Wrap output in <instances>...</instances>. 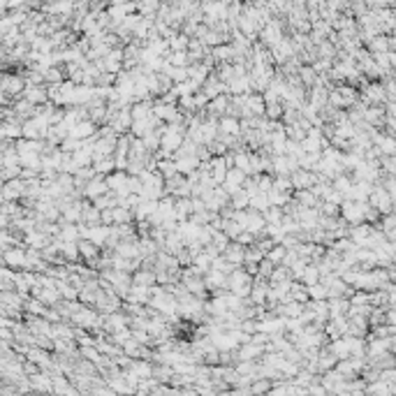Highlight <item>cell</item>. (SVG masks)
<instances>
[{
  "label": "cell",
  "instance_id": "cell-1",
  "mask_svg": "<svg viewBox=\"0 0 396 396\" xmlns=\"http://www.w3.org/2000/svg\"><path fill=\"white\" fill-rule=\"evenodd\" d=\"M253 280L255 278H253L243 266H239L234 274H229V292L237 294V297H241V299H248L250 297V292H253Z\"/></svg>",
  "mask_w": 396,
  "mask_h": 396
},
{
  "label": "cell",
  "instance_id": "cell-2",
  "mask_svg": "<svg viewBox=\"0 0 396 396\" xmlns=\"http://www.w3.org/2000/svg\"><path fill=\"white\" fill-rule=\"evenodd\" d=\"M26 250H28V248H12V250H7L5 255H3V264H5L7 269H16V274H19V271H26Z\"/></svg>",
  "mask_w": 396,
  "mask_h": 396
},
{
  "label": "cell",
  "instance_id": "cell-3",
  "mask_svg": "<svg viewBox=\"0 0 396 396\" xmlns=\"http://www.w3.org/2000/svg\"><path fill=\"white\" fill-rule=\"evenodd\" d=\"M109 183H107V178L104 176H98V178H93V181L86 186V190H84V197L88 202H95V200H100V197H104V195H109Z\"/></svg>",
  "mask_w": 396,
  "mask_h": 396
},
{
  "label": "cell",
  "instance_id": "cell-4",
  "mask_svg": "<svg viewBox=\"0 0 396 396\" xmlns=\"http://www.w3.org/2000/svg\"><path fill=\"white\" fill-rule=\"evenodd\" d=\"M246 250H248V248H243L241 243L232 241V243H229V246L223 250V257H225V260H227L232 266H237V269H239V266H243V262H246Z\"/></svg>",
  "mask_w": 396,
  "mask_h": 396
},
{
  "label": "cell",
  "instance_id": "cell-5",
  "mask_svg": "<svg viewBox=\"0 0 396 396\" xmlns=\"http://www.w3.org/2000/svg\"><path fill=\"white\" fill-rule=\"evenodd\" d=\"M132 283H135L137 287H155V285H158V276H155V271L139 269L137 274H132Z\"/></svg>",
  "mask_w": 396,
  "mask_h": 396
},
{
  "label": "cell",
  "instance_id": "cell-6",
  "mask_svg": "<svg viewBox=\"0 0 396 396\" xmlns=\"http://www.w3.org/2000/svg\"><path fill=\"white\" fill-rule=\"evenodd\" d=\"M294 202H297L301 209H320V200L313 195V190H299V192H294Z\"/></svg>",
  "mask_w": 396,
  "mask_h": 396
},
{
  "label": "cell",
  "instance_id": "cell-7",
  "mask_svg": "<svg viewBox=\"0 0 396 396\" xmlns=\"http://www.w3.org/2000/svg\"><path fill=\"white\" fill-rule=\"evenodd\" d=\"M301 283L306 285V287H313V285L322 283V274H320V269H317L315 264H308V266H306V271H303V276H301Z\"/></svg>",
  "mask_w": 396,
  "mask_h": 396
},
{
  "label": "cell",
  "instance_id": "cell-8",
  "mask_svg": "<svg viewBox=\"0 0 396 396\" xmlns=\"http://www.w3.org/2000/svg\"><path fill=\"white\" fill-rule=\"evenodd\" d=\"M285 135H287V139L290 141H297V144H303V141L308 139V132L303 130L301 125H290V128H285Z\"/></svg>",
  "mask_w": 396,
  "mask_h": 396
},
{
  "label": "cell",
  "instance_id": "cell-9",
  "mask_svg": "<svg viewBox=\"0 0 396 396\" xmlns=\"http://www.w3.org/2000/svg\"><path fill=\"white\" fill-rule=\"evenodd\" d=\"M274 190L283 192V195H294L292 178H290V176H278V178H274Z\"/></svg>",
  "mask_w": 396,
  "mask_h": 396
},
{
  "label": "cell",
  "instance_id": "cell-10",
  "mask_svg": "<svg viewBox=\"0 0 396 396\" xmlns=\"http://www.w3.org/2000/svg\"><path fill=\"white\" fill-rule=\"evenodd\" d=\"M287 253H290L287 248H285L283 243H278V246H276L274 250H271L269 255H266V260H269V262H274L276 266H280V264H283V262H285V257H287Z\"/></svg>",
  "mask_w": 396,
  "mask_h": 396
},
{
  "label": "cell",
  "instance_id": "cell-11",
  "mask_svg": "<svg viewBox=\"0 0 396 396\" xmlns=\"http://www.w3.org/2000/svg\"><path fill=\"white\" fill-rule=\"evenodd\" d=\"M308 297H311V301H325L329 297V290H327V285L317 283L313 287H308Z\"/></svg>",
  "mask_w": 396,
  "mask_h": 396
},
{
  "label": "cell",
  "instance_id": "cell-12",
  "mask_svg": "<svg viewBox=\"0 0 396 396\" xmlns=\"http://www.w3.org/2000/svg\"><path fill=\"white\" fill-rule=\"evenodd\" d=\"M264 218H266V223H269V225H278V227H280L285 213H283V209H280V206H271V209L264 213Z\"/></svg>",
  "mask_w": 396,
  "mask_h": 396
},
{
  "label": "cell",
  "instance_id": "cell-13",
  "mask_svg": "<svg viewBox=\"0 0 396 396\" xmlns=\"http://www.w3.org/2000/svg\"><path fill=\"white\" fill-rule=\"evenodd\" d=\"M262 260H264V253H260L255 246H253L246 250V262H243V264H260Z\"/></svg>",
  "mask_w": 396,
  "mask_h": 396
},
{
  "label": "cell",
  "instance_id": "cell-14",
  "mask_svg": "<svg viewBox=\"0 0 396 396\" xmlns=\"http://www.w3.org/2000/svg\"><path fill=\"white\" fill-rule=\"evenodd\" d=\"M176 260H178V264H181V269H188V266H192L195 257H192V255H190V250L186 248V250H181V253L176 255Z\"/></svg>",
  "mask_w": 396,
  "mask_h": 396
},
{
  "label": "cell",
  "instance_id": "cell-15",
  "mask_svg": "<svg viewBox=\"0 0 396 396\" xmlns=\"http://www.w3.org/2000/svg\"><path fill=\"white\" fill-rule=\"evenodd\" d=\"M255 241H257V237L253 232H241V237L237 239V243H241L243 248H253L255 246Z\"/></svg>",
  "mask_w": 396,
  "mask_h": 396
},
{
  "label": "cell",
  "instance_id": "cell-16",
  "mask_svg": "<svg viewBox=\"0 0 396 396\" xmlns=\"http://www.w3.org/2000/svg\"><path fill=\"white\" fill-rule=\"evenodd\" d=\"M257 327H260V322H257V320H243L241 322V329L243 331H257Z\"/></svg>",
  "mask_w": 396,
  "mask_h": 396
},
{
  "label": "cell",
  "instance_id": "cell-17",
  "mask_svg": "<svg viewBox=\"0 0 396 396\" xmlns=\"http://www.w3.org/2000/svg\"><path fill=\"white\" fill-rule=\"evenodd\" d=\"M266 387H269V385H266V382H260V385H255V391H264Z\"/></svg>",
  "mask_w": 396,
  "mask_h": 396
}]
</instances>
